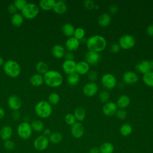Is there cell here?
Returning <instances> with one entry per match:
<instances>
[{"label": "cell", "instance_id": "1", "mask_svg": "<svg viewBox=\"0 0 153 153\" xmlns=\"http://www.w3.org/2000/svg\"><path fill=\"white\" fill-rule=\"evenodd\" d=\"M85 44L88 51L99 53L105 49L107 42L104 36L94 35L87 38Z\"/></svg>", "mask_w": 153, "mask_h": 153}, {"label": "cell", "instance_id": "2", "mask_svg": "<svg viewBox=\"0 0 153 153\" xmlns=\"http://www.w3.org/2000/svg\"><path fill=\"white\" fill-rule=\"evenodd\" d=\"M43 79L47 85L53 88L59 87L63 81L62 75L56 70H48L44 74Z\"/></svg>", "mask_w": 153, "mask_h": 153}, {"label": "cell", "instance_id": "3", "mask_svg": "<svg viewBox=\"0 0 153 153\" xmlns=\"http://www.w3.org/2000/svg\"><path fill=\"white\" fill-rule=\"evenodd\" d=\"M36 115L41 118H47L49 117L53 112L52 106L46 100L38 102L35 107Z\"/></svg>", "mask_w": 153, "mask_h": 153}, {"label": "cell", "instance_id": "4", "mask_svg": "<svg viewBox=\"0 0 153 153\" xmlns=\"http://www.w3.org/2000/svg\"><path fill=\"white\" fill-rule=\"evenodd\" d=\"M3 70L5 74L11 78H17L21 72L20 65L13 60H8L4 62Z\"/></svg>", "mask_w": 153, "mask_h": 153}, {"label": "cell", "instance_id": "5", "mask_svg": "<svg viewBox=\"0 0 153 153\" xmlns=\"http://www.w3.org/2000/svg\"><path fill=\"white\" fill-rule=\"evenodd\" d=\"M39 12V7L35 3H27L21 11L23 17L27 19H33L36 17Z\"/></svg>", "mask_w": 153, "mask_h": 153}, {"label": "cell", "instance_id": "6", "mask_svg": "<svg viewBox=\"0 0 153 153\" xmlns=\"http://www.w3.org/2000/svg\"><path fill=\"white\" fill-rule=\"evenodd\" d=\"M32 129L28 122L21 123L17 128V133L18 136L23 140L29 139L32 134Z\"/></svg>", "mask_w": 153, "mask_h": 153}, {"label": "cell", "instance_id": "7", "mask_svg": "<svg viewBox=\"0 0 153 153\" xmlns=\"http://www.w3.org/2000/svg\"><path fill=\"white\" fill-rule=\"evenodd\" d=\"M118 44L121 48L124 50H128L135 45L136 39L131 35L124 34L120 38Z\"/></svg>", "mask_w": 153, "mask_h": 153}, {"label": "cell", "instance_id": "8", "mask_svg": "<svg viewBox=\"0 0 153 153\" xmlns=\"http://www.w3.org/2000/svg\"><path fill=\"white\" fill-rule=\"evenodd\" d=\"M101 82L105 88L111 90L117 86V79L114 75L110 73H107L102 76Z\"/></svg>", "mask_w": 153, "mask_h": 153}, {"label": "cell", "instance_id": "9", "mask_svg": "<svg viewBox=\"0 0 153 153\" xmlns=\"http://www.w3.org/2000/svg\"><path fill=\"white\" fill-rule=\"evenodd\" d=\"M48 137L42 135L38 136L33 141V145L34 148L38 151H43L45 150L49 145Z\"/></svg>", "mask_w": 153, "mask_h": 153}, {"label": "cell", "instance_id": "10", "mask_svg": "<svg viewBox=\"0 0 153 153\" xmlns=\"http://www.w3.org/2000/svg\"><path fill=\"white\" fill-rule=\"evenodd\" d=\"M98 89V85L95 82H88L84 85L82 92L85 96L92 97L97 93Z\"/></svg>", "mask_w": 153, "mask_h": 153}, {"label": "cell", "instance_id": "11", "mask_svg": "<svg viewBox=\"0 0 153 153\" xmlns=\"http://www.w3.org/2000/svg\"><path fill=\"white\" fill-rule=\"evenodd\" d=\"M71 131L72 135L75 138H81L84 133V127L81 122L77 121L71 126Z\"/></svg>", "mask_w": 153, "mask_h": 153}, {"label": "cell", "instance_id": "12", "mask_svg": "<svg viewBox=\"0 0 153 153\" xmlns=\"http://www.w3.org/2000/svg\"><path fill=\"white\" fill-rule=\"evenodd\" d=\"M100 59V55L99 53L88 51L85 54V61L89 65H94L97 64Z\"/></svg>", "mask_w": 153, "mask_h": 153}, {"label": "cell", "instance_id": "13", "mask_svg": "<svg viewBox=\"0 0 153 153\" xmlns=\"http://www.w3.org/2000/svg\"><path fill=\"white\" fill-rule=\"evenodd\" d=\"M123 80L126 84H133L138 81L139 76L135 72L132 71H128L123 74Z\"/></svg>", "mask_w": 153, "mask_h": 153}, {"label": "cell", "instance_id": "14", "mask_svg": "<svg viewBox=\"0 0 153 153\" xmlns=\"http://www.w3.org/2000/svg\"><path fill=\"white\" fill-rule=\"evenodd\" d=\"M8 105L10 109L14 111H18L22 106V101L17 95L10 96L7 101Z\"/></svg>", "mask_w": 153, "mask_h": 153}, {"label": "cell", "instance_id": "15", "mask_svg": "<svg viewBox=\"0 0 153 153\" xmlns=\"http://www.w3.org/2000/svg\"><path fill=\"white\" fill-rule=\"evenodd\" d=\"M118 109V107L115 103L113 102H108L103 105L102 108L103 113L106 116H112L115 114L117 111Z\"/></svg>", "mask_w": 153, "mask_h": 153}, {"label": "cell", "instance_id": "16", "mask_svg": "<svg viewBox=\"0 0 153 153\" xmlns=\"http://www.w3.org/2000/svg\"><path fill=\"white\" fill-rule=\"evenodd\" d=\"M76 63L74 60H65L62 63V70L63 72L69 75L70 74L75 72Z\"/></svg>", "mask_w": 153, "mask_h": 153}, {"label": "cell", "instance_id": "17", "mask_svg": "<svg viewBox=\"0 0 153 153\" xmlns=\"http://www.w3.org/2000/svg\"><path fill=\"white\" fill-rule=\"evenodd\" d=\"M79 44L80 42L79 40H78L74 36H71L66 40L65 42V47L68 51L72 52L78 48Z\"/></svg>", "mask_w": 153, "mask_h": 153}, {"label": "cell", "instance_id": "18", "mask_svg": "<svg viewBox=\"0 0 153 153\" xmlns=\"http://www.w3.org/2000/svg\"><path fill=\"white\" fill-rule=\"evenodd\" d=\"M90 71V65L85 61H80L76 63L75 72L79 75H85Z\"/></svg>", "mask_w": 153, "mask_h": 153}, {"label": "cell", "instance_id": "19", "mask_svg": "<svg viewBox=\"0 0 153 153\" xmlns=\"http://www.w3.org/2000/svg\"><path fill=\"white\" fill-rule=\"evenodd\" d=\"M51 53L55 58L61 59L65 56L66 51L63 46L60 44H56L53 47Z\"/></svg>", "mask_w": 153, "mask_h": 153}, {"label": "cell", "instance_id": "20", "mask_svg": "<svg viewBox=\"0 0 153 153\" xmlns=\"http://www.w3.org/2000/svg\"><path fill=\"white\" fill-rule=\"evenodd\" d=\"M135 68L138 72L145 74L151 71L149 61L147 60H142L135 66Z\"/></svg>", "mask_w": 153, "mask_h": 153}, {"label": "cell", "instance_id": "21", "mask_svg": "<svg viewBox=\"0 0 153 153\" xmlns=\"http://www.w3.org/2000/svg\"><path fill=\"white\" fill-rule=\"evenodd\" d=\"M13 134L12 128L10 126H3L0 130V137L4 141L10 140Z\"/></svg>", "mask_w": 153, "mask_h": 153}, {"label": "cell", "instance_id": "22", "mask_svg": "<svg viewBox=\"0 0 153 153\" xmlns=\"http://www.w3.org/2000/svg\"><path fill=\"white\" fill-rule=\"evenodd\" d=\"M53 10L57 14H63L67 10V5L65 1L63 0H59L56 1Z\"/></svg>", "mask_w": 153, "mask_h": 153}, {"label": "cell", "instance_id": "23", "mask_svg": "<svg viewBox=\"0 0 153 153\" xmlns=\"http://www.w3.org/2000/svg\"><path fill=\"white\" fill-rule=\"evenodd\" d=\"M130 103V99L127 95L122 94L117 99L116 105L120 109H124L128 106Z\"/></svg>", "mask_w": 153, "mask_h": 153}, {"label": "cell", "instance_id": "24", "mask_svg": "<svg viewBox=\"0 0 153 153\" xmlns=\"http://www.w3.org/2000/svg\"><path fill=\"white\" fill-rule=\"evenodd\" d=\"M97 22L98 24L102 27L108 26L111 22V17L109 14L106 13H102L99 16L97 19Z\"/></svg>", "mask_w": 153, "mask_h": 153}, {"label": "cell", "instance_id": "25", "mask_svg": "<svg viewBox=\"0 0 153 153\" xmlns=\"http://www.w3.org/2000/svg\"><path fill=\"white\" fill-rule=\"evenodd\" d=\"M55 3V0H41L39 6L44 11H50L53 9Z\"/></svg>", "mask_w": 153, "mask_h": 153}, {"label": "cell", "instance_id": "26", "mask_svg": "<svg viewBox=\"0 0 153 153\" xmlns=\"http://www.w3.org/2000/svg\"><path fill=\"white\" fill-rule=\"evenodd\" d=\"M74 115L78 122H81L84 120L86 116V112L84 108L81 106L77 107L74 112Z\"/></svg>", "mask_w": 153, "mask_h": 153}, {"label": "cell", "instance_id": "27", "mask_svg": "<svg viewBox=\"0 0 153 153\" xmlns=\"http://www.w3.org/2000/svg\"><path fill=\"white\" fill-rule=\"evenodd\" d=\"M30 82L31 85L34 87H39L44 82L43 76L39 74H33L30 78Z\"/></svg>", "mask_w": 153, "mask_h": 153}, {"label": "cell", "instance_id": "28", "mask_svg": "<svg viewBox=\"0 0 153 153\" xmlns=\"http://www.w3.org/2000/svg\"><path fill=\"white\" fill-rule=\"evenodd\" d=\"M75 28L74 26L71 23H69L64 24L62 27V30L63 34L66 36H68L69 38L73 36L75 32Z\"/></svg>", "mask_w": 153, "mask_h": 153}, {"label": "cell", "instance_id": "29", "mask_svg": "<svg viewBox=\"0 0 153 153\" xmlns=\"http://www.w3.org/2000/svg\"><path fill=\"white\" fill-rule=\"evenodd\" d=\"M24 21V17L22 15V14L20 13H16L13 14L11 19V24L16 27H19L20 26Z\"/></svg>", "mask_w": 153, "mask_h": 153}, {"label": "cell", "instance_id": "30", "mask_svg": "<svg viewBox=\"0 0 153 153\" xmlns=\"http://www.w3.org/2000/svg\"><path fill=\"white\" fill-rule=\"evenodd\" d=\"M79 75L77 73L74 72L68 75L67 82L71 86H75L79 83Z\"/></svg>", "mask_w": 153, "mask_h": 153}, {"label": "cell", "instance_id": "31", "mask_svg": "<svg viewBox=\"0 0 153 153\" xmlns=\"http://www.w3.org/2000/svg\"><path fill=\"white\" fill-rule=\"evenodd\" d=\"M143 82L148 87H153V71H149L143 75Z\"/></svg>", "mask_w": 153, "mask_h": 153}, {"label": "cell", "instance_id": "32", "mask_svg": "<svg viewBox=\"0 0 153 153\" xmlns=\"http://www.w3.org/2000/svg\"><path fill=\"white\" fill-rule=\"evenodd\" d=\"M62 139H63L62 134L58 131H54L51 133L48 137L49 142L54 144H57L60 143L62 141Z\"/></svg>", "mask_w": 153, "mask_h": 153}, {"label": "cell", "instance_id": "33", "mask_svg": "<svg viewBox=\"0 0 153 153\" xmlns=\"http://www.w3.org/2000/svg\"><path fill=\"white\" fill-rule=\"evenodd\" d=\"M114 149V145L107 142L103 143L99 147L100 153H112Z\"/></svg>", "mask_w": 153, "mask_h": 153}, {"label": "cell", "instance_id": "34", "mask_svg": "<svg viewBox=\"0 0 153 153\" xmlns=\"http://www.w3.org/2000/svg\"><path fill=\"white\" fill-rule=\"evenodd\" d=\"M36 70L39 74H44L48 71V65L44 61H39L36 65Z\"/></svg>", "mask_w": 153, "mask_h": 153}, {"label": "cell", "instance_id": "35", "mask_svg": "<svg viewBox=\"0 0 153 153\" xmlns=\"http://www.w3.org/2000/svg\"><path fill=\"white\" fill-rule=\"evenodd\" d=\"M32 130L36 132H41L44 130V125L43 122L40 120H35L30 124Z\"/></svg>", "mask_w": 153, "mask_h": 153}, {"label": "cell", "instance_id": "36", "mask_svg": "<svg viewBox=\"0 0 153 153\" xmlns=\"http://www.w3.org/2000/svg\"><path fill=\"white\" fill-rule=\"evenodd\" d=\"M132 130L133 129L131 126L128 123H126L121 126L120 128V132L121 135L124 136H127L131 133Z\"/></svg>", "mask_w": 153, "mask_h": 153}, {"label": "cell", "instance_id": "37", "mask_svg": "<svg viewBox=\"0 0 153 153\" xmlns=\"http://www.w3.org/2000/svg\"><path fill=\"white\" fill-rule=\"evenodd\" d=\"M60 101V96L56 93H51L48 97V102L51 105H57Z\"/></svg>", "mask_w": 153, "mask_h": 153}, {"label": "cell", "instance_id": "38", "mask_svg": "<svg viewBox=\"0 0 153 153\" xmlns=\"http://www.w3.org/2000/svg\"><path fill=\"white\" fill-rule=\"evenodd\" d=\"M85 30L82 27H79L75 28L73 36L76 39H77L78 40L80 41L81 39L85 37Z\"/></svg>", "mask_w": 153, "mask_h": 153}, {"label": "cell", "instance_id": "39", "mask_svg": "<svg viewBox=\"0 0 153 153\" xmlns=\"http://www.w3.org/2000/svg\"><path fill=\"white\" fill-rule=\"evenodd\" d=\"M110 97V94L108 91V90H102L99 93V98L101 102L106 103L108 102Z\"/></svg>", "mask_w": 153, "mask_h": 153}, {"label": "cell", "instance_id": "40", "mask_svg": "<svg viewBox=\"0 0 153 153\" xmlns=\"http://www.w3.org/2000/svg\"><path fill=\"white\" fill-rule=\"evenodd\" d=\"M65 121L67 124L72 126L76 123V119L73 114L68 113L65 117Z\"/></svg>", "mask_w": 153, "mask_h": 153}, {"label": "cell", "instance_id": "41", "mask_svg": "<svg viewBox=\"0 0 153 153\" xmlns=\"http://www.w3.org/2000/svg\"><path fill=\"white\" fill-rule=\"evenodd\" d=\"M87 74V78L90 81V82H94L97 79L98 74L96 71H94V70L89 71V72Z\"/></svg>", "mask_w": 153, "mask_h": 153}, {"label": "cell", "instance_id": "42", "mask_svg": "<svg viewBox=\"0 0 153 153\" xmlns=\"http://www.w3.org/2000/svg\"><path fill=\"white\" fill-rule=\"evenodd\" d=\"M116 117L119 120H124L127 117V113L124 109H118L115 114Z\"/></svg>", "mask_w": 153, "mask_h": 153}, {"label": "cell", "instance_id": "43", "mask_svg": "<svg viewBox=\"0 0 153 153\" xmlns=\"http://www.w3.org/2000/svg\"><path fill=\"white\" fill-rule=\"evenodd\" d=\"M27 3V1L25 0H16L13 2V4L16 6V8L20 11L23 10V8L25 7Z\"/></svg>", "mask_w": 153, "mask_h": 153}, {"label": "cell", "instance_id": "44", "mask_svg": "<svg viewBox=\"0 0 153 153\" xmlns=\"http://www.w3.org/2000/svg\"><path fill=\"white\" fill-rule=\"evenodd\" d=\"M4 148L8 150V151H11L13 150L15 147V143L14 142L11 140H7L6 141H4Z\"/></svg>", "mask_w": 153, "mask_h": 153}, {"label": "cell", "instance_id": "45", "mask_svg": "<svg viewBox=\"0 0 153 153\" xmlns=\"http://www.w3.org/2000/svg\"><path fill=\"white\" fill-rule=\"evenodd\" d=\"M83 4H84V6L85 7V8L89 10L94 9V6L96 5L94 2L92 0H85L83 2Z\"/></svg>", "mask_w": 153, "mask_h": 153}, {"label": "cell", "instance_id": "46", "mask_svg": "<svg viewBox=\"0 0 153 153\" xmlns=\"http://www.w3.org/2000/svg\"><path fill=\"white\" fill-rule=\"evenodd\" d=\"M120 48H121V47L119 45V44L116 42L112 44L110 46V50L113 53H118L120 50Z\"/></svg>", "mask_w": 153, "mask_h": 153}, {"label": "cell", "instance_id": "47", "mask_svg": "<svg viewBox=\"0 0 153 153\" xmlns=\"http://www.w3.org/2000/svg\"><path fill=\"white\" fill-rule=\"evenodd\" d=\"M109 12L112 14H115L118 12V7L117 6V5L115 4H111L109 7Z\"/></svg>", "mask_w": 153, "mask_h": 153}, {"label": "cell", "instance_id": "48", "mask_svg": "<svg viewBox=\"0 0 153 153\" xmlns=\"http://www.w3.org/2000/svg\"><path fill=\"white\" fill-rule=\"evenodd\" d=\"M17 9L16 8V6L14 5V4L13 3L12 4H10L8 5V11L11 14H14L16 13V11H17Z\"/></svg>", "mask_w": 153, "mask_h": 153}, {"label": "cell", "instance_id": "49", "mask_svg": "<svg viewBox=\"0 0 153 153\" xmlns=\"http://www.w3.org/2000/svg\"><path fill=\"white\" fill-rule=\"evenodd\" d=\"M65 58L66 60H74V57H75V56L74 54L72 53V52H70V51H68L67 53H65Z\"/></svg>", "mask_w": 153, "mask_h": 153}, {"label": "cell", "instance_id": "50", "mask_svg": "<svg viewBox=\"0 0 153 153\" xmlns=\"http://www.w3.org/2000/svg\"><path fill=\"white\" fill-rule=\"evenodd\" d=\"M146 33L149 36H153V24H151L147 27Z\"/></svg>", "mask_w": 153, "mask_h": 153}, {"label": "cell", "instance_id": "51", "mask_svg": "<svg viewBox=\"0 0 153 153\" xmlns=\"http://www.w3.org/2000/svg\"><path fill=\"white\" fill-rule=\"evenodd\" d=\"M12 117L14 120H17L20 118V113L18 112V111H14L12 114Z\"/></svg>", "mask_w": 153, "mask_h": 153}, {"label": "cell", "instance_id": "52", "mask_svg": "<svg viewBox=\"0 0 153 153\" xmlns=\"http://www.w3.org/2000/svg\"><path fill=\"white\" fill-rule=\"evenodd\" d=\"M89 153H100L99 148H97V147H96V146L92 147V148L90 149Z\"/></svg>", "mask_w": 153, "mask_h": 153}, {"label": "cell", "instance_id": "53", "mask_svg": "<svg viewBox=\"0 0 153 153\" xmlns=\"http://www.w3.org/2000/svg\"><path fill=\"white\" fill-rule=\"evenodd\" d=\"M51 130L49 129V128H45L43 130V135L48 137L51 134Z\"/></svg>", "mask_w": 153, "mask_h": 153}, {"label": "cell", "instance_id": "54", "mask_svg": "<svg viewBox=\"0 0 153 153\" xmlns=\"http://www.w3.org/2000/svg\"><path fill=\"white\" fill-rule=\"evenodd\" d=\"M5 113V110L2 108L0 107V120L2 119L4 117Z\"/></svg>", "mask_w": 153, "mask_h": 153}, {"label": "cell", "instance_id": "55", "mask_svg": "<svg viewBox=\"0 0 153 153\" xmlns=\"http://www.w3.org/2000/svg\"><path fill=\"white\" fill-rule=\"evenodd\" d=\"M4 64V60L1 56H0V66L3 65Z\"/></svg>", "mask_w": 153, "mask_h": 153}, {"label": "cell", "instance_id": "56", "mask_svg": "<svg viewBox=\"0 0 153 153\" xmlns=\"http://www.w3.org/2000/svg\"><path fill=\"white\" fill-rule=\"evenodd\" d=\"M149 63H150V68H151V71H153V60L149 61Z\"/></svg>", "mask_w": 153, "mask_h": 153}, {"label": "cell", "instance_id": "57", "mask_svg": "<svg viewBox=\"0 0 153 153\" xmlns=\"http://www.w3.org/2000/svg\"><path fill=\"white\" fill-rule=\"evenodd\" d=\"M99 8V5H97V4H96L95 5V6H94V9H98Z\"/></svg>", "mask_w": 153, "mask_h": 153}]
</instances>
